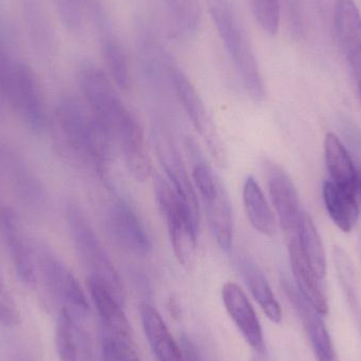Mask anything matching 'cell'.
<instances>
[{
	"label": "cell",
	"mask_w": 361,
	"mask_h": 361,
	"mask_svg": "<svg viewBox=\"0 0 361 361\" xmlns=\"http://www.w3.org/2000/svg\"><path fill=\"white\" fill-rule=\"evenodd\" d=\"M357 173H358V191H360V197H361V167H360V169H358Z\"/></svg>",
	"instance_id": "8d00e7d4"
},
{
	"label": "cell",
	"mask_w": 361,
	"mask_h": 361,
	"mask_svg": "<svg viewBox=\"0 0 361 361\" xmlns=\"http://www.w3.org/2000/svg\"><path fill=\"white\" fill-rule=\"evenodd\" d=\"M106 226L114 243L128 254L145 257L152 252L147 229L133 208L124 200L114 202L108 210Z\"/></svg>",
	"instance_id": "9c48e42d"
},
{
	"label": "cell",
	"mask_w": 361,
	"mask_h": 361,
	"mask_svg": "<svg viewBox=\"0 0 361 361\" xmlns=\"http://www.w3.org/2000/svg\"><path fill=\"white\" fill-rule=\"evenodd\" d=\"M25 1V16L27 18V25L31 27L34 39L42 44L47 46L51 42V32H49V25L46 16L42 13L39 0H23Z\"/></svg>",
	"instance_id": "4dcf8cb0"
},
{
	"label": "cell",
	"mask_w": 361,
	"mask_h": 361,
	"mask_svg": "<svg viewBox=\"0 0 361 361\" xmlns=\"http://www.w3.org/2000/svg\"><path fill=\"white\" fill-rule=\"evenodd\" d=\"M223 305L247 345L257 352L264 351V336L258 316L244 290L235 282L223 286Z\"/></svg>",
	"instance_id": "7c38bea8"
},
{
	"label": "cell",
	"mask_w": 361,
	"mask_h": 361,
	"mask_svg": "<svg viewBox=\"0 0 361 361\" xmlns=\"http://www.w3.org/2000/svg\"><path fill=\"white\" fill-rule=\"evenodd\" d=\"M244 208L252 226L264 235H275L276 219L260 185L252 176L244 180L242 189Z\"/></svg>",
	"instance_id": "d4e9b609"
},
{
	"label": "cell",
	"mask_w": 361,
	"mask_h": 361,
	"mask_svg": "<svg viewBox=\"0 0 361 361\" xmlns=\"http://www.w3.org/2000/svg\"><path fill=\"white\" fill-rule=\"evenodd\" d=\"M88 288L101 320V332L133 338L130 324L125 315L122 301L118 300L107 284L99 278L89 276Z\"/></svg>",
	"instance_id": "9a60e30c"
},
{
	"label": "cell",
	"mask_w": 361,
	"mask_h": 361,
	"mask_svg": "<svg viewBox=\"0 0 361 361\" xmlns=\"http://www.w3.org/2000/svg\"><path fill=\"white\" fill-rule=\"evenodd\" d=\"M156 145L159 159L162 163L167 180L180 199L190 208L195 218L200 221L199 204H197L195 187L189 180L179 152L176 149L171 140L161 133H157Z\"/></svg>",
	"instance_id": "e0dca14e"
},
{
	"label": "cell",
	"mask_w": 361,
	"mask_h": 361,
	"mask_svg": "<svg viewBox=\"0 0 361 361\" xmlns=\"http://www.w3.org/2000/svg\"><path fill=\"white\" fill-rule=\"evenodd\" d=\"M288 252H290V267H292L293 275L299 292L320 315H326L329 312V302L324 280L319 279L316 276L309 263L305 260L296 235H293L290 239Z\"/></svg>",
	"instance_id": "ac0fdd59"
},
{
	"label": "cell",
	"mask_w": 361,
	"mask_h": 361,
	"mask_svg": "<svg viewBox=\"0 0 361 361\" xmlns=\"http://www.w3.org/2000/svg\"><path fill=\"white\" fill-rule=\"evenodd\" d=\"M0 90L34 133L46 128L47 114L42 89L27 63L13 57L0 70Z\"/></svg>",
	"instance_id": "5b68a950"
},
{
	"label": "cell",
	"mask_w": 361,
	"mask_h": 361,
	"mask_svg": "<svg viewBox=\"0 0 361 361\" xmlns=\"http://www.w3.org/2000/svg\"><path fill=\"white\" fill-rule=\"evenodd\" d=\"M66 218L72 241L82 262L89 269V276L105 282L118 300L123 302L124 288L120 275L84 212L76 205H69Z\"/></svg>",
	"instance_id": "8992f818"
},
{
	"label": "cell",
	"mask_w": 361,
	"mask_h": 361,
	"mask_svg": "<svg viewBox=\"0 0 361 361\" xmlns=\"http://www.w3.org/2000/svg\"><path fill=\"white\" fill-rule=\"evenodd\" d=\"M78 80L89 110L114 144L121 147L131 137L143 135L141 125L123 104L104 70L85 61L78 70Z\"/></svg>",
	"instance_id": "6da1fadb"
},
{
	"label": "cell",
	"mask_w": 361,
	"mask_h": 361,
	"mask_svg": "<svg viewBox=\"0 0 361 361\" xmlns=\"http://www.w3.org/2000/svg\"><path fill=\"white\" fill-rule=\"evenodd\" d=\"M237 267L252 297L260 305L267 317L274 324H280L282 320L281 307L263 271L247 257L238 259Z\"/></svg>",
	"instance_id": "7402d4cb"
},
{
	"label": "cell",
	"mask_w": 361,
	"mask_h": 361,
	"mask_svg": "<svg viewBox=\"0 0 361 361\" xmlns=\"http://www.w3.org/2000/svg\"><path fill=\"white\" fill-rule=\"evenodd\" d=\"M282 288L302 320L317 361H339L332 339L322 316L288 280H282Z\"/></svg>",
	"instance_id": "4fadbf2b"
},
{
	"label": "cell",
	"mask_w": 361,
	"mask_h": 361,
	"mask_svg": "<svg viewBox=\"0 0 361 361\" xmlns=\"http://www.w3.org/2000/svg\"><path fill=\"white\" fill-rule=\"evenodd\" d=\"M210 18L246 92L256 103L264 101V80L250 40L229 0H207Z\"/></svg>",
	"instance_id": "3957f363"
},
{
	"label": "cell",
	"mask_w": 361,
	"mask_h": 361,
	"mask_svg": "<svg viewBox=\"0 0 361 361\" xmlns=\"http://www.w3.org/2000/svg\"><path fill=\"white\" fill-rule=\"evenodd\" d=\"M0 229L19 279L25 284L36 280L35 263L29 244L25 241L18 216L11 208L0 212Z\"/></svg>",
	"instance_id": "2e32d148"
},
{
	"label": "cell",
	"mask_w": 361,
	"mask_h": 361,
	"mask_svg": "<svg viewBox=\"0 0 361 361\" xmlns=\"http://www.w3.org/2000/svg\"><path fill=\"white\" fill-rule=\"evenodd\" d=\"M154 193L169 228L176 258L183 267H188L195 258L200 221L178 195L169 180L157 176L154 178Z\"/></svg>",
	"instance_id": "277c9868"
},
{
	"label": "cell",
	"mask_w": 361,
	"mask_h": 361,
	"mask_svg": "<svg viewBox=\"0 0 361 361\" xmlns=\"http://www.w3.org/2000/svg\"><path fill=\"white\" fill-rule=\"evenodd\" d=\"M267 187L269 197L275 208L282 231L288 235H295L303 210L294 182L286 171L277 163L267 162Z\"/></svg>",
	"instance_id": "30bf717a"
},
{
	"label": "cell",
	"mask_w": 361,
	"mask_h": 361,
	"mask_svg": "<svg viewBox=\"0 0 361 361\" xmlns=\"http://www.w3.org/2000/svg\"><path fill=\"white\" fill-rule=\"evenodd\" d=\"M324 156L331 180L345 190L357 193V171L349 152L334 133H326L324 139Z\"/></svg>",
	"instance_id": "603a6c76"
},
{
	"label": "cell",
	"mask_w": 361,
	"mask_h": 361,
	"mask_svg": "<svg viewBox=\"0 0 361 361\" xmlns=\"http://www.w3.org/2000/svg\"><path fill=\"white\" fill-rule=\"evenodd\" d=\"M171 25L180 36L190 38L199 31L202 23L200 0H163Z\"/></svg>",
	"instance_id": "4316f807"
},
{
	"label": "cell",
	"mask_w": 361,
	"mask_h": 361,
	"mask_svg": "<svg viewBox=\"0 0 361 361\" xmlns=\"http://www.w3.org/2000/svg\"><path fill=\"white\" fill-rule=\"evenodd\" d=\"M334 27L339 46L355 76L361 99V15L354 0H336Z\"/></svg>",
	"instance_id": "8fae6325"
},
{
	"label": "cell",
	"mask_w": 361,
	"mask_h": 361,
	"mask_svg": "<svg viewBox=\"0 0 361 361\" xmlns=\"http://www.w3.org/2000/svg\"><path fill=\"white\" fill-rule=\"evenodd\" d=\"M15 182L17 189L23 199L32 203H37L42 199V188L39 182L23 166L15 171Z\"/></svg>",
	"instance_id": "836d02e7"
},
{
	"label": "cell",
	"mask_w": 361,
	"mask_h": 361,
	"mask_svg": "<svg viewBox=\"0 0 361 361\" xmlns=\"http://www.w3.org/2000/svg\"><path fill=\"white\" fill-rule=\"evenodd\" d=\"M101 39L102 55L110 78L122 90L130 87V70L124 47L112 31L111 20L105 19L97 25Z\"/></svg>",
	"instance_id": "44dd1931"
},
{
	"label": "cell",
	"mask_w": 361,
	"mask_h": 361,
	"mask_svg": "<svg viewBox=\"0 0 361 361\" xmlns=\"http://www.w3.org/2000/svg\"><path fill=\"white\" fill-rule=\"evenodd\" d=\"M56 116L70 147L102 178H106L114 143L90 110L87 111L74 97H65L57 104Z\"/></svg>",
	"instance_id": "7a4b0ae2"
},
{
	"label": "cell",
	"mask_w": 361,
	"mask_h": 361,
	"mask_svg": "<svg viewBox=\"0 0 361 361\" xmlns=\"http://www.w3.org/2000/svg\"><path fill=\"white\" fill-rule=\"evenodd\" d=\"M140 315L148 343L158 361H185L182 348L178 345L156 307L149 303L140 305Z\"/></svg>",
	"instance_id": "d6986e66"
},
{
	"label": "cell",
	"mask_w": 361,
	"mask_h": 361,
	"mask_svg": "<svg viewBox=\"0 0 361 361\" xmlns=\"http://www.w3.org/2000/svg\"><path fill=\"white\" fill-rule=\"evenodd\" d=\"M322 195L329 216L335 225L343 233L352 231L360 214L356 199L357 193L345 190L330 180L324 182Z\"/></svg>",
	"instance_id": "cb8c5ba5"
},
{
	"label": "cell",
	"mask_w": 361,
	"mask_h": 361,
	"mask_svg": "<svg viewBox=\"0 0 361 361\" xmlns=\"http://www.w3.org/2000/svg\"><path fill=\"white\" fill-rule=\"evenodd\" d=\"M252 15L263 32L275 36L279 31L281 17L280 0H250Z\"/></svg>",
	"instance_id": "f1b7e54d"
},
{
	"label": "cell",
	"mask_w": 361,
	"mask_h": 361,
	"mask_svg": "<svg viewBox=\"0 0 361 361\" xmlns=\"http://www.w3.org/2000/svg\"><path fill=\"white\" fill-rule=\"evenodd\" d=\"M169 78H171V88L175 91L178 99L182 104V107L190 118L191 124L207 145L209 154L219 166H226V148L221 139L216 124L209 112L207 111V108L204 105L203 99L195 90L192 82L189 80L173 57L169 61Z\"/></svg>",
	"instance_id": "52a82bcc"
},
{
	"label": "cell",
	"mask_w": 361,
	"mask_h": 361,
	"mask_svg": "<svg viewBox=\"0 0 361 361\" xmlns=\"http://www.w3.org/2000/svg\"><path fill=\"white\" fill-rule=\"evenodd\" d=\"M85 322L66 310L59 311L55 343L61 361H93L92 343Z\"/></svg>",
	"instance_id": "5bb4252c"
},
{
	"label": "cell",
	"mask_w": 361,
	"mask_h": 361,
	"mask_svg": "<svg viewBox=\"0 0 361 361\" xmlns=\"http://www.w3.org/2000/svg\"><path fill=\"white\" fill-rule=\"evenodd\" d=\"M296 238L301 252L314 273L319 279L324 280L326 274V258L324 246L317 228L309 214L303 212L299 221Z\"/></svg>",
	"instance_id": "484cf974"
},
{
	"label": "cell",
	"mask_w": 361,
	"mask_h": 361,
	"mask_svg": "<svg viewBox=\"0 0 361 361\" xmlns=\"http://www.w3.org/2000/svg\"><path fill=\"white\" fill-rule=\"evenodd\" d=\"M207 210L208 222L216 243L224 252H229L233 242V207L228 192L222 183H219L212 197L204 200Z\"/></svg>",
	"instance_id": "ffe728a7"
},
{
	"label": "cell",
	"mask_w": 361,
	"mask_h": 361,
	"mask_svg": "<svg viewBox=\"0 0 361 361\" xmlns=\"http://www.w3.org/2000/svg\"><path fill=\"white\" fill-rule=\"evenodd\" d=\"M286 8L288 11V20L292 27L294 35H299L302 31V23H301L300 6L298 0H284Z\"/></svg>",
	"instance_id": "d590c367"
},
{
	"label": "cell",
	"mask_w": 361,
	"mask_h": 361,
	"mask_svg": "<svg viewBox=\"0 0 361 361\" xmlns=\"http://www.w3.org/2000/svg\"><path fill=\"white\" fill-rule=\"evenodd\" d=\"M180 348L185 361H208L197 343L187 335H182L180 337Z\"/></svg>",
	"instance_id": "e575fe53"
},
{
	"label": "cell",
	"mask_w": 361,
	"mask_h": 361,
	"mask_svg": "<svg viewBox=\"0 0 361 361\" xmlns=\"http://www.w3.org/2000/svg\"><path fill=\"white\" fill-rule=\"evenodd\" d=\"M360 258H361V237L360 239Z\"/></svg>",
	"instance_id": "74e56055"
},
{
	"label": "cell",
	"mask_w": 361,
	"mask_h": 361,
	"mask_svg": "<svg viewBox=\"0 0 361 361\" xmlns=\"http://www.w3.org/2000/svg\"><path fill=\"white\" fill-rule=\"evenodd\" d=\"M192 180L203 201L214 195L220 183L209 165L204 160H197L195 163Z\"/></svg>",
	"instance_id": "1f68e13d"
},
{
	"label": "cell",
	"mask_w": 361,
	"mask_h": 361,
	"mask_svg": "<svg viewBox=\"0 0 361 361\" xmlns=\"http://www.w3.org/2000/svg\"><path fill=\"white\" fill-rule=\"evenodd\" d=\"M39 265L47 288L61 307L59 311L66 310L87 320L90 312L88 301L71 271L48 250L40 252Z\"/></svg>",
	"instance_id": "ba28073f"
},
{
	"label": "cell",
	"mask_w": 361,
	"mask_h": 361,
	"mask_svg": "<svg viewBox=\"0 0 361 361\" xmlns=\"http://www.w3.org/2000/svg\"><path fill=\"white\" fill-rule=\"evenodd\" d=\"M20 322V311L0 276V324L6 328H15Z\"/></svg>",
	"instance_id": "d6a6232c"
},
{
	"label": "cell",
	"mask_w": 361,
	"mask_h": 361,
	"mask_svg": "<svg viewBox=\"0 0 361 361\" xmlns=\"http://www.w3.org/2000/svg\"><path fill=\"white\" fill-rule=\"evenodd\" d=\"M61 23L70 32L82 31L93 0H53Z\"/></svg>",
	"instance_id": "83f0119b"
},
{
	"label": "cell",
	"mask_w": 361,
	"mask_h": 361,
	"mask_svg": "<svg viewBox=\"0 0 361 361\" xmlns=\"http://www.w3.org/2000/svg\"><path fill=\"white\" fill-rule=\"evenodd\" d=\"M103 361H141L135 349L133 338L112 336L102 333Z\"/></svg>",
	"instance_id": "f546056e"
}]
</instances>
